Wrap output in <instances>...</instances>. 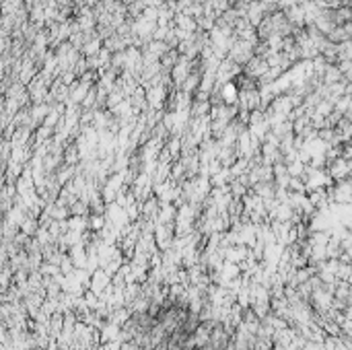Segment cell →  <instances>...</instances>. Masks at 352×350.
I'll return each instance as SVG.
<instances>
[{
  "instance_id": "6da1fadb",
  "label": "cell",
  "mask_w": 352,
  "mask_h": 350,
  "mask_svg": "<svg viewBox=\"0 0 352 350\" xmlns=\"http://www.w3.org/2000/svg\"><path fill=\"white\" fill-rule=\"evenodd\" d=\"M221 101L225 105H235L239 101V95H241V89L237 87V82L231 80V82H225V85L221 87Z\"/></svg>"
},
{
  "instance_id": "7a4b0ae2",
  "label": "cell",
  "mask_w": 352,
  "mask_h": 350,
  "mask_svg": "<svg viewBox=\"0 0 352 350\" xmlns=\"http://www.w3.org/2000/svg\"><path fill=\"white\" fill-rule=\"evenodd\" d=\"M340 80H344V72L340 70V66L338 64H328L322 82L324 85H336V82H340Z\"/></svg>"
}]
</instances>
